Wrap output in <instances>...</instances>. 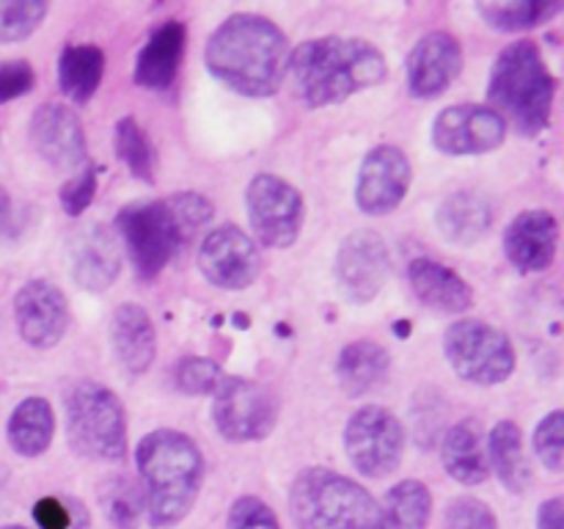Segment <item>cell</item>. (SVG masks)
I'll use <instances>...</instances> for the list:
<instances>
[{"label": "cell", "mask_w": 564, "mask_h": 529, "mask_svg": "<svg viewBox=\"0 0 564 529\" xmlns=\"http://www.w3.org/2000/svg\"><path fill=\"white\" fill-rule=\"evenodd\" d=\"M209 75L242 97H270L281 88L290 42L275 22L259 14H235L220 22L207 42Z\"/></svg>", "instance_id": "6da1fadb"}, {"label": "cell", "mask_w": 564, "mask_h": 529, "mask_svg": "<svg viewBox=\"0 0 564 529\" xmlns=\"http://www.w3.org/2000/svg\"><path fill=\"white\" fill-rule=\"evenodd\" d=\"M297 99L323 108L386 80V55L367 39L319 36L295 47L286 61Z\"/></svg>", "instance_id": "7a4b0ae2"}, {"label": "cell", "mask_w": 564, "mask_h": 529, "mask_svg": "<svg viewBox=\"0 0 564 529\" xmlns=\"http://www.w3.org/2000/svg\"><path fill=\"white\" fill-rule=\"evenodd\" d=\"M143 510L154 529L185 521L204 483V455L191 435L160 428L143 435L135 450Z\"/></svg>", "instance_id": "3957f363"}, {"label": "cell", "mask_w": 564, "mask_h": 529, "mask_svg": "<svg viewBox=\"0 0 564 529\" xmlns=\"http://www.w3.org/2000/svg\"><path fill=\"white\" fill-rule=\"evenodd\" d=\"M556 80L534 42L510 44L494 61L488 83L490 110L510 121L521 136H538L549 130L554 110Z\"/></svg>", "instance_id": "277c9868"}, {"label": "cell", "mask_w": 564, "mask_h": 529, "mask_svg": "<svg viewBox=\"0 0 564 529\" xmlns=\"http://www.w3.org/2000/svg\"><path fill=\"white\" fill-rule=\"evenodd\" d=\"M297 529H383L380 505L367 488L334 468H303L290 488Z\"/></svg>", "instance_id": "5b68a950"}, {"label": "cell", "mask_w": 564, "mask_h": 529, "mask_svg": "<svg viewBox=\"0 0 564 529\" xmlns=\"http://www.w3.org/2000/svg\"><path fill=\"white\" fill-rule=\"evenodd\" d=\"M66 439L86 461H121L127 455V417L119 397L97 380L72 386L66 395Z\"/></svg>", "instance_id": "8992f818"}, {"label": "cell", "mask_w": 564, "mask_h": 529, "mask_svg": "<svg viewBox=\"0 0 564 529\" xmlns=\"http://www.w3.org/2000/svg\"><path fill=\"white\" fill-rule=\"evenodd\" d=\"M116 231L130 253L138 279L143 281L158 279L165 264L182 251V246L193 240L171 198L127 204L116 215Z\"/></svg>", "instance_id": "52a82bcc"}, {"label": "cell", "mask_w": 564, "mask_h": 529, "mask_svg": "<svg viewBox=\"0 0 564 529\" xmlns=\"http://www.w3.org/2000/svg\"><path fill=\"white\" fill-rule=\"evenodd\" d=\"M444 353L449 367L463 380L477 386L505 384L516 369V347L505 331L482 320H457L444 334Z\"/></svg>", "instance_id": "ba28073f"}, {"label": "cell", "mask_w": 564, "mask_h": 529, "mask_svg": "<svg viewBox=\"0 0 564 529\" xmlns=\"http://www.w3.org/2000/svg\"><path fill=\"white\" fill-rule=\"evenodd\" d=\"M345 452L364 477L383 479L400 468L405 428L383 406H364L345 428Z\"/></svg>", "instance_id": "9c48e42d"}, {"label": "cell", "mask_w": 564, "mask_h": 529, "mask_svg": "<svg viewBox=\"0 0 564 529\" xmlns=\"http://www.w3.org/2000/svg\"><path fill=\"white\" fill-rule=\"evenodd\" d=\"M213 419L218 433L235 444L262 441L279 422V402L264 384L246 378H224L215 389Z\"/></svg>", "instance_id": "30bf717a"}, {"label": "cell", "mask_w": 564, "mask_h": 529, "mask_svg": "<svg viewBox=\"0 0 564 529\" xmlns=\"http://www.w3.org/2000/svg\"><path fill=\"white\" fill-rule=\"evenodd\" d=\"M246 207L251 229L262 246L290 248L303 226V196L275 174H259L248 182Z\"/></svg>", "instance_id": "8fae6325"}, {"label": "cell", "mask_w": 564, "mask_h": 529, "mask_svg": "<svg viewBox=\"0 0 564 529\" xmlns=\"http://www.w3.org/2000/svg\"><path fill=\"white\" fill-rule=\"evenodd\" d=\"M198 270L218 290H246L262 273L257 240L237 226H218L198 248Z\"/></svg>", "instance_id": "7c38bea8"}, {"label": "cell", "mask_w": 564, "mask_h": 529, "mask_svg": "<svg viewBox=\"0 0 564 529\" xmlns=\"http://www.w3.org/2000/svg\"><path fill=\"white\" fill-rule=\"evenodd\" d=\"M336 284L345 301L369 303L389 279V248L375 229H358L336 251Z\"/></svg>", "instance_id": "4fadbf2b"}, {"label": "cell", "mask_w": 564, "mask_h": 529, "mask_svg": "<svg viewBox=\"0 0 564 529\" xmlns=\"http://www.w3.org/2000/svg\"><path fill=\"white\" fill-rule=\"evenodd\" d=\"M505 119L485 105H452L433 121L435 149L455 158L494 152L505 143Z\"/></svg>", "instance_id": "5bb4252c"}, {"label": "cell", "mask_w": 564, "mask_h": 529, "mask_svg": "<svg viewBox=\"0 0 564 529\" xmlns=\"http://www.w3.org/2000/svg\"><path fill=\"white\" fill-rule=\"evenodd\" d=\"M413 169L405 152L397 147H375L361 160L356 185V204L367 215H389L405 198Z\"/></svg>", "instance_id": "9a60e30c"}, {"label": "cell", "mask_w": 564, "mask_h": 529, "mask_svg": "<svg viewBox=\"0 0 564 529\" xmlns=\"http://www.w3.org/2000/svg\"><path fill=\"white\" fill-rule=\"evenodd\" d=\"M14 320L22 339L44 350L64 339L69 325V303L58 287L44 279H33L17 292Z\"/></svg>", "instance_id": "2e32d148"}, {"label": "cell", "mask_w": 564, "mask_h": 529, "mask_svg": "<svg viewBox=\"0 0 564 529\" xmlns=\"http://www.w3.org/2000/svg\"><path fill=\"white\" fill-rule=\"evenodd\" d=\"M31 143L58 171H75L88 160L86 132L75 110L58 102L39 105L31 116Z\"/></svg>", "instance_id": "e0dca14e"}, {"label": "cell", "mask_w": 564, "mask_h": 529, "mask_svg": "<svg viewBox=\"0 0 564 529\" xmlns=\"http://www.w3.org/2000/svg\"><path fill=\"white\" fill-rule=\"evenodd\" d=\"M460 69V42L446 31L427 33L408 55V91L419 99L441 97L457 80Z\"/></svg>", "instance_id": "ac0fdd59"}, {"label": "cell", "mask_w": 564, "mask_h": 529, "mask_svg": "<svg viewBox=\"0 0 564 529\" xmlns=\"http://www.w3.org/2000/svg\"><path fill=\"white\" fill-rule=\"evenodd\" d=\"M560 248V224L549 209H527L505 231L507 259L521 273H543L554 264Z\"/></svg>", "instance_id": "d6986e66"}, {"label": "cell", "mask_w": 564, "mask_h": 529, "mask_svg": "<svg viewBox=\"0 0 564 529\" xmlns=\"http://www.w3.org/2000/svg\"><path fill=\"white\" fill-rule=\"evenodd\" d=\"M121 270V251L113 231L91 224L69 242V273L83 290L105 292Z\"/></svg>", "instance_id": "ffe728a7"}, {"label": "cell", "mask_w": 564, "mask_h": 529, "mask_svg": "<svg viewBox=\"0 0 564 529\" xmlns=\"http://www.w3.org/2000/svg\"><path fill=\"white\" fill-rule=\"evenodd\" d=\"M110 342H113L116 361L130 378L147 373L158 356V331L147 309L138 303H121L116 309L110 320Z\"/></svg>", "instance_id": "44dd1931"}, {"label": "cell", "mask_w": 564, "mask_h": 529, "mask_svg": "<svg viewBox=\"0 0 564 529\" xmlns=\"http://www.w3.org/2000/svg\"><path fill=\"white\" fill-rule=\"evenodd\" d=\"M187 28L180 20H169L154 28L135 61V83L149 91H163L174 86L185 58Z\"/></svg>", "instance_id": "7402d4cb"}, {"label": "cell", "mask_w": 564, "mask_h": 529, "mask_svg": "<svg viewBox=\"0 0 564 529\" xmlns=\"http://www.w3.org/2000/svg\"><path fill=\"white\" fill-rule=\"evenodd\" d=\"M408 281L424 306L441 314H460L474 303V292L468 281L444 262L419 257L408 264Z\"/></svg>", "instance_id": "603a6c76"}, {"label": "cell", "mask_w": 564, "mask_h": 529, "mask_svg": "<svg viewBox=\"0 0 564 529\" xmlns=\"http://www.w3.org/2000/svg\"><path fill=\"white\" fill-rule=\"evenodd\" d=\"M389 353L372 339L350 342L336 358V380L347 397H364L378 389L389 375Z\"/></svg>", "instance_id": "cb8c5ba5"}, {"label": "cell", "mask_w": 564, "mask_h": 529, "mask_svg": "<svg viewBox=\"0 0 564 529\" xmlns=\"http://www.w3.org/2000/svg\"><path fill=\"white\" fill-rule=\"evenodd\" d=\"M441 461L446 474L460 485H482L488 479L490 466L485 457L479 428L474 422L452 424L441 441Z\"/></svg>", "instance_id": "d4e9b609"}, {"label": "cell", "mask_w": 564, "mask_h": 529, "mask_svg": "<svg viewBox=\"0 0 564 529\" xmlns=\"http://www.w3.org/2000/svg\"><path fill=\"white\" fill-rule=\"evenodd\" d=\"M435 220L446 240L457 242V246H471L490 229L494 209H490L488 198H482L479 193L460 191L441 202Z\"/></svg>", "instance_id": "484cf974"}, {"label": "cell", "mask_w": 564, "mask_h": 529, "mask_svg": "<svg viewBox=\"0 0 564 529\" xmlns=\"http://www.w3.org/2000/svg\"><path fill=\"white\" fill-rule=\"evenodd\" d=\"M55 433V413L44 397H28L20 406L11 411L9 428V444L17 455L22 457H39L50 450Z\"/></svg>", "instance_id": "4316f807"}, {"label": "cell", "mask_w": 564, "mask_h": 529, "mask_svg": "<svg viewBox=\"0 0 564 529\" xmlns=\"http://www.w3.org/2000/svg\"><path fill=\"white\" fill-rule=\"evenodd\" d=\"M488 466H494L496 477L512 494H521L532 485V466H529L527 452H523V433L510 419L490 430Z\"/></svg>", "instance_id": "83f0119b"}, {"label": "cell", "mask_w": 564, "mask_h": 529, "mask_svg": "<svg viewBox=\"0 0 564 529\" xmlns=\"http://www.w3.org/2000/svg\"><path fill=\"white\" fill-rule=\"evenodd\" d=\"M105 77V53L97 44H66L58 58V86L72 102L86 105Z\"/></svg>", "instance_id": "f1b7e54d"}, {"label": "cell", "mask_w": 564, "mask_h": 529, "mask_svg": "<svg viewBox=\"0 0 564 529\" xmlns=\"http://www.w3.org/2000/svg\"><path fill=\"white\" fill-rule=\"evenodd\" d=\"M430 516H433V494L422 479L397 483L380 507L383 529H427Z\"/></svg>", "instance_id": "f546056e"}, {"label": "cell", "mask_w": 564, "mask_h": 529, "mask_svg": "<svg viewBox=\"0 0 564 529\" xmlns=\"http://www.w3.org/2000/svg\"><path fill=\"white\" fill-rule=\"evenodd\" d=\"M99 501H102L105 516L116 529H138L147 518L141 485L124 474H113L99 485Z\"/></svg>", "instance_id": "4dcf8cb0"}, {"label": "cell", "mask_w": 564, "mask_h": 529, "mask_svg": "<svg viewBox=\"0 0 564 529\" xmlns=\"http://www.w3.org/2000/svg\"><path fill=\"white\" fill-rule=\"evenodd\" d=\"M116 154H119L121 163L130 169V174L135 180L154 185L158 154H154V147L147 132H143V127L132 116H124V119L116 121Z\"/></svg>", "instance_id": "1f68e13d"}, {"label": "cell", "mask_w": 564, "mask_h": 529, "mask_svg": "<svg viewBox=\"0 0 564 529\" xmlns=\"http://www.w3.org/2000/svg\"><path fill=\"white\" fill-rule=\"evenodd\" d=\"M479 14L485 17L490 28L505 33L529 31L540 22H549L562 11L560 3H540V0H527V3H479Z\"/></svg>", "instance_id": "d6a6232c"}, {"label": "cell", "mask_w": 564, "mask_h": 529, "mask_svg": "<svg viewBox=\"0 0 564 529\" xmlns=\"http://www.w3.org/2000/svg\"><path fill=\"white\" fill-rule=\"evenodd\" d=\"M33 521L39 529H91L86 505L72 496H42L33 505Z\"/></svg>", "instance_id": "836d02e7"}, {"label": "cell", "mask_w": 564, "mask_h": 529, "mask_svg": "<svg viewBox=\"0 0 564 529\" xmlns=\"http://www.w3.org/2000/svg\"><path fill=\"white\" fill-rule=\"evenodd\" d=\"M47 14L42 0H0V44L28 39Z\"/></svg>", "instance_id": "e575fe53"}, {"label": "cell", "mask_w": 564, "mask_h": 529, "mask_svg": "<svg viewBox=\"0 0 564 529\" xmlns=\"http://www.w3.org/2000/svg\"><path fill=\"white\" fill-rule=\"evenodd\" d=\"M174 386L182 395H215L224 380L218 364L204 356H185L174 364Z\"/></svg>", "instance_id": "d590c367"}, {"label": "cell", "mask_w": 564, "mask_h": 529, "mask_svg": "<svg viewBox=\"0 0 564 529\" xmlns=\"http://www.w3.org/2000/svg\"><path fill=\"white\" fill-rule=\"evenodd\" d=\"M534 452L551 472H562L564 461V413L551 411L534 430Z\"/></svg>", "instance_id": "8d00e7d4"}, {"label": "cell", "mask_w": 564, "mask_h": 529, "mask_svg": "<svg viewBox=\"0 0 564 529\" xmlns=\"http://www.w3.org/2000/svg\"><path fill=\"white\" fill-rule=\"evenodd\" d=\"M446 529H499V521L485 501L460 496L446 507Z\"/></svg>", "instance_id": "74e56055"}, {"label": "cell", "mask_w": 564, "mask_h": 529, "mask_svg": "<svg viewBox=\"0 0 564 529\" xmlns=\"http://www.w3.org/2000/svg\"><path fill=\"white\" fill-rule=\"evenodd\" d=\"M99 187V169L97 165H88L80 174L72 176L64 187H61V204H64V213L72 218H80L88 207H91L94 196H97Z\"/></svg>", "instance_id": "f35d334b"}, {"label": "cell", "mask_w": 564, "mask_h": 529, "mask_svg": "<svg viewBox=\"0 0 564 529\" xmlns=\"http://www.w3.org/2000/svg\"><path fill=\"white\" fill-rule=\"evenodd\" d=\"M226 527L229 529H281V523L268 501L257 499V496H240V499L231 505Z\"/></svg>", "instance_id": "ab89813d"}, {"label": "cell", "mask_w": 564, "mask_h": 529, "mask_svg": "<svg viewBox=\"0 0 564 529\" xmlns=\"http://www.w3.org/2000/svg\"><path fill=\"white\" fill-rule=\"evenodd\" d=\"M33 86H36V72L28 61L17 58L0 64V102L25 97Z\"/></svg>", "instance_id": "60d3db41"}, {"label": "cell", "mask_w": 564, "mask_h": 529, "mask_svg": "<svg viewBox=\"0 0 564 529\" xmlns=\"http://www.w3.org/2000/svg\"><path fill=\"white\" fill-rule=\"evenodd\" d=\"M538 529H564V501L560 496L540 505Z\"/></svg>", "instance_id": "b9f144b4"}, {"label": "cell", "mask_w": 564, "mask_h": 529, "mask_svg": "<svg viewBox=\"0 0 564 529\" xmlns=\"http://www.w3.org/2000/svg\"><path fill=\"white\" fill-rule=\"evenodd\" d=\"M11 224V198L9 193H6V187L0 185V237H3V231L9 229Z\"/></svg>", "instance_id": "7bdbcfd3"}, {"label": "cell", "mask_w": 564, "mask_h": 529, "mask_svg": "<svg viewBox=\"0 0 564 529\" xmlns=\"http://www.w3.org/2000/svg\"><path fill=\"white\" fill-rule=\"evenodd\" d=\"M394 328H397V336H408V334H411V323H405V320H402V323H397Z\"/></svg>", "instance_id": "ee69618b"}, {"label": "cell", "mask_w": 564, "mask_h": 529, "mask_svg": "<svg viewBox=\"0 0 564 529\" xmlns=\"http://www.w3.org/2000/svg\"><path fill=\"white\" fill-rule=\"evenodd\" d=\"M0 529H25V527H17V523H9V527H0Z\"/></svg>", "instance_id": "f6af8a7d"}]
</instances>
